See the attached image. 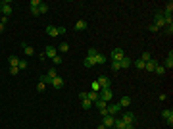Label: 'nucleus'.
I'll use <instances>...</instances> for the list:
<instances>
[{"instance_id": "obj_44", "label": "nucleus", "mask_w": 173, "mask_h": 129, "mask_svg": "<svg viewBox=\"0 0 173 129\" xmlns=\"http://www.w3.org/2000/svg\"><path fill=\"white\" fill-rule=\"evenodd\" d=\"M31 14H33V16H40V14H39V8H31Z\"/></svg>"}, {"instance_id": "obj_21", "label": "nucleus", "mask_w": 173, "mask_h": 129, "mask_svg": "<svg viewBox=\"0 0 173 129\" xmlns=\"http://www.w3.org/2000/svg\"><path fill=\"white\" fill-rule=\"evenodd\" d=\"M119 66L123 68V69H125V68H131V66H133V60H131V58H127V56H125V58L119 62Z\"/></svg>"}, {"instance_id": "obj_9", "label": "nucleus", "mask_w": 173, "mask_h": 129, "mask_svg": "<svg viewBox=\"0 0 173 129\" xmlns=\"http://www.w3.org/2000/svg\"><path fill=\"white\" fill-rule=\"evenodd\" d=\"M113 116H110V114H106V116H102V125H106V129H112L113 127Z\"/></svg>"}, {"instance_id": "obj_36", "label": "nucleus", "mask_w": 173, "mask_h": 129, "mask_svg": "<svg viewBox=\"0 0 173 129\" xmlns=\"http://www.w3.org/2000/svg\"><path fill=\"white\" fill-rule=\"evenodd\" d=\"M90 91H94V92H100V91H102V89H100V85H98V81L92 83V89H90Z\"/></svg>"}, {"instance_id": "obj_35", "label": "nucleus", "mask_w": 173, "mask_h": 129, "mask_svg": "<svg viewBox=\"0 0 173 129\" xmlns=\"http://www.w3.org/2000/svg\"><path fill=\"white\" fill-rule=\"evenodd\" d=\"M44 89H46V85L39 81V85H37V92H44Z\"/></svg>"}, {"instance_id": "obj_7", "label": "nucleus", "mask_w": 173, "mask_h": 129, "mask_svg": "<svg viewBox=\"0 0 173 129\" xmlns=\"http://www.w3.org/2000/svg\"><path fill=\"white\" fill-rule=\"evenodd\" d=\"M106 112L110 114V116H113V118H117V114H121V108H119V104H108V108H106Z\"/></svg>"}, {"instance_id": "obj_28", "label": "nucleus", "mask_w": 173, "mask_h": 129, "mask_svg": "<svg viewBox=\"0 0 173 129\" xmlns=\"http://www.w3.org/2000/svg\"><path fill=\"white\" fill-rule=\"evenodd\" d=\"M98 54V50L96 48H89L87 50V58H90V60H94V56Z\"/></svg>"}, {"instance_id": "obj_39", "label": "nucleus", "mask_w": 173, "mask_h": 129, "mask_svg": "<svg viewBox=\"0 0 173 129\" xmlns=\"http://www.w3.org/2000/svg\"><path fill=\"white\" fill-rule=\"evenodd\" d=\"M112 69H113V71H119V69H121L119 62H112Z\"/></svg>"}, {"instance_id": "obj_47", "label": "nucleus", "mask_w": 173, "mask_h": 129, "mask_svg": "<svg viewBox=\"0 0 173 129\" xmlns=\"http://www.w3.org/2000/svg\"><path fill=\"white\" fill-rule=\"evenodd\" d=\"M96 129H106V125H102V123H100V125H98Z\"/></svg>"}, {"instance_id": "obj_32", "label": "nucleus", "mask_w": 173, "mask_h": 129, "mask_svg": "<svg viewBox=\"0 0 173 129\" xmlns=\"http://www.w3.org/2000/svg\"><path fill=\"white\" fill-rule=\"evenodd\" d=\"M52 64H54V66H60V64H62V56H60V54L54 56V58H52Z\"/></svg>"}, {"instance_id": "obj_26", "label": "nucleus", "mask_w": 173, "mask_h": 129, "mask_svg": "<svg viewBox=\"0 0 173 129\" xmlns=\"http://www.w3.org/2000/svg\"><path fill=\"white\" fill-rule=\"evenodd\" d=\"M81 108H83V110H90V108H92V102H90L89 98H85V100H81Z\"/></svg>"}, {"instance_id": "obj_23", "label": "nucleus", "mask_w": 173, "mask_h": 129, "mask_svg": "<svg viewBox=\"0 0 173 129\" xmlns=\"http://www.w3.org/2000/svg\"><path fill=\"white\" fill-rule=\"evenodd\" d=\"M156 60H150V62H146V64H144V69H146V71H152V73H154V68H156Z\"/></svg>"}, {"instance_id": "obj_45", "label": "nucleus", "mask_w": 173, "mask_h": 129, "mask_svg": "<svg viewBox=\"0 0 173 129\" xmlns=\"http://www.w3.org/2000/svg\"><path fill=\"white\" fill-rule=\"evenodd\" d=\"M4 29H6V23H2V21H0V33H4Z\"/></svg>"}, {"instance_id": "obj_11", "label": "nucleus", "mask_w": 173, "mask_h": 129, "mask_svg": "<svg viewBox=\"0 0 173 129\" xmlns=\"http://www.w3.org/2000/svg\"><path fill=\"white\" fill-rule=\"evenodd\" d=\"M131 102H133V98H131V96H123L117 104H119V108L123 110V108H127V106H131Z\"/></svg>"}, {"instance_id": "obj_6", "label": "nucleus", "mask_w": 173, "mask_h": 129, "mask_svg": "<svg viewBox=\"0 0 173 129\" xmlns=\"http://www.w3.org/2000/svg\"><path fill=\"white\" fill-rule=\"evenodd\" d=\"M121 119H123L125 123H135V121H136V114L135 112H121Z\"/></svg>"}, {"instance_id": "obj_3", "label": "nucleus", "mask_w": 173, "mask_h": 129, "mask_svg": "<svg viewBox=\"0 0 173 129\" xmlns=\"http://www.w3.org/2000/svg\"><path fill=\"white\" fill-rule=\"evenodd\" d=\"M98 96H100V100H104V102L110 104V102H112V98H113V92H112V89H104V91H100V92H98Z\"/></svg>"}, {"instance_id": "obj_16", "label": "nucleus", "mask_w": 173, "mask_h": 129, "mask_svg": "<svg viewBox=\"0 0 173 129\" xmlns=\"http://www.w3.org/2000/svg\"><path fill=\"white\" fill-rule=\"evenodd\" d=\"M87 27H89V23H87L85 19H79L77 23H75V31H85Z\"/></svg>"}, {"instance_id": "obj_20", "label": "nucleus", "mask_w": 173, "mask_h": 129, "mask_svg": "<svg viewBox=\"0 0 173 129\" xmlns=\"http://www.w3.org/2000/svg\"><path fill=\"white\" fill-rule=\"evenodd\" d=\"M154 73H156L158 77H162V75H165V68L162 66V64H156V68H154Z\"/></svg>"}, {"instance_id": "obj_34", "label": "nucleus", "mask_w": 173, "mask_h": 129, "mask_svg": "<svg viewBox=\"0 0 173 129\" xmlns=\"http://www.w3.org/2000/svg\"><path fill=\"white\" fill-rule=\"evenodd\" d=\"M148 31H152V33H158V31H160V27H158V25H154V23H150V25H148Z\"/></svg>"}, {"instance_id": "obj_42", "label": "nucleus", "mask_w": 173, "mask_h": 129, "mask_svg": "<svg viewBox=\"0 0 173 129\" xmlns=\"http://www.w3.org/2000/svg\"><path fill=\"white\" fill-rule=\"evenodd\" d=\"M10 73L12 75H17L19 73V68H10Z\"/></svg>"}, {"instance_id": "obj_41", "label": "nucleus", "mask_w": 173, "mask_h": 129, "mask_svg": "<svg viewBox=\"0 0 173 129\" xmlns=\"http://www.w3.org/2000/svg\"><path fill=\"white\" fill-rule=\"evenodd\" d=\"M56 29H58V35H66V27H63V25H60V27H56Z\"/></svg>"}, {"instance_id": "obj_27", "label": "nucleus", "mask_w": 173, "mask_h": 129, "mask_svg": "<svg viewBox=\"0 0 173 129\" xmlns=\"http://www.w3.org/2000/svg\"><path fill=\"white\" fill-rule=\"evenodd\" d=\"M139 60H142L144 64H146V62H150V60H152V54H150V52H142Z\"/></svg>"}, {"instance_id": "obj_12", "label": "nucleus", "mask_w": 173, "mask_h": 129, "mask_svg": "<svg viewBox=\"0 0 173 129\" xmlns=\"http://www.w3.org/2000/svg\"><path fill=\"white\" fill-rule=\"evenodd\" d=\"M163 68H165V69H171V68H173V50H169L167 58H165V62H163Z\"/></svg>"}, {"instance_id": "obj_38", "label": "nucleus", "mask_w": 173, "mask_h": 129, "mask_svg": "<svg viewBox=\"0 0 173 129\" xmlns=\"http://www.w3.org/2000/svg\"><path fill=\"white\" fill-rule=\"evenodd\" d=\"M163 31H165V33H167L169 37H171V35H173V25H167V27H163Z\"/></svg>"}, {"instance_id": "obj_29", "label": "nucleus", "mask_w": 173, "mask_h": 129, "mask_svg": "<svg viewBox=\"0 0 173 129\" xmlns=\"http://www.w3.org/2000/svg\"><path fill=\"white\" fill-rule=\"evenodd\" d=\"M17 68H19V71H23V69H27V68H29V64H27V60H25V58H19V66H17Z\"/></svg>"}, {"instance_id": "obj_31", "label": "nucleus", "mask_w": 173, "mask_h": 129, "mask_svg": "<svg viewBox=\"0 0 173 129\" xmlns=\"http://www.w3.org/2000/svg\"><path fill=\"white\" fill-rule=\"evenodd\" d=\"M83 66H85V68H92V66H94V60L85 58V60H83Z\"/></svg>"}, {"instance_id": "obj_37", "label": "nucleus", "mask_w": 173, "mask_h": 129, "mask_svg": "<svg viewBox=\"0 0 173 129\" xmlns=\"http://www.w3.org/2000/svg\"><path fill=\"white\" fill-rule=\"evenodd\" d=\"M40 4H42L40 0H31V4H29V6H31V8H39Z\"/></svg>"}, {"instance_id": "obj_13", "label": "nucleus", "mask_w": 173, "mask_h": 129, "mask_svg": "<svg viewBox=\"0 0 173 129\" xmlns=\"http://www.w3.org/2000/svg\"><path fill=\"white\" fill-rule=\"evenodd\" d=\"M21 50H23V54H25V56H33V54H35L33 46H29L27 42H21Z\"/></svg>"}, {"instance_id": "obj_40", "label": "nucleus", "mask_w": 173, "mask_h": 129, "mask_svg": "<svg viewBox=\"0 0 173 129\" xmlns=\"http://www.w3.org/2000/svg\"><path fill=\"white\" fill-rule=\"evenodd\" d=\"M135 68H139V69H144V62H142V60H136V62H135Z\"/></svg>"}, {"instance_id": "obj_8", "label": "nucleus", "mask_w": 173, "mask_h": 129, "mask_svg": "<svg viewBox=\"0 0 173 129\" xmlns=\"http://www.w3.org/2000/svg\"><path fill=\"white\" fill-rule=\"evenodd\" d=\"M10 14H12V2L4 0L2 2V18H10Z\"/></svg>"}, {"instance_id": "obj_4", "label": "nucleus", "mask_w": 173, "mask_h": 129, "mask_svg": "<svg viewBox=\"0 0 173 129\" xmlns=\"http://www.w3.org/2000/svg\"><path fill=\"white\" fill-rule=\"evenodd\" d=\"M98 85H100V89H110V85H112V81H110V77H108V75H98Z\"/></svg>"}, {"instance_id": "obj_10", "label": "nucleus", "mask_w": 173, "mask_h": 129, "mask_svg": "<svg viewBox=\"0 0 173 129\" xmlns=\"http://www.w3.org/2000/svg\"><path fill=\"white\" fill-rule=\"evenodd\" d=\"M50 85H52L54 89H63V85H66V83H63V79H62L60 75H58V77H54V79L50 81Z\"/></svg>"}, {"instance_id": "obj_2", "label": "nucleus", "mask_w": 173, "mask_h": 129, "mask_svg": "<svg viewBox=\"0 0 173 129\" xmlns=\"http://www.w3.org/2000/svg\"><path fill=\"white\" fill-rule=\"evenodd\" d=\"M110 58H112V62H121V60H123L125 58V54H123V48H113L112 50V54H110Z\"/></svg>"}, {"instance_id": "obj_25", "label": "nucleus", "mask_w": 173, "mask_h": 129, "mask_svg": "<svg viewBox=\"0 0 173 129\" xmlns=\"http://www.w3.org/2000/svg\"><path fill=\"white\" fill-rule=\"evenodd\" d=\"M46 77H48L50 81H52L54 77H58V69H56V68H50V69L46 71Z\"/></svg>"}, {"instance_id": "obj_17", "label": "nucleus", "mask_w": 173, "mask_h": 129, "mask_svg": "<svg viewBox=\"0 0 173 129\" xmlns=\"http://www.w3.org/2000/svg\"><path fill=\"white\" fill-rule=\"evenodd\" d=\"M8 62H10V68H17V66H19V58H17L16 54L8 56Z\"/></svg>"}, {"instance_id": "obj_14", "label": "nucleus", "mask_w": 173, "mask_h": 129, "mask_svg": "<svg viewBox=\"0 0 173 129\" xmlns=\"http://www.w3.org/2000/svg\"><path fill=\"white\" fill-rule=\"evenodd\" d=\"M44 54H46V58H50V60H52L54 58V56H58V50L54 48V46H46V50H44Z\"/></svg>"}, {"instance_id": "obj_43", "label": "nucleus", "mask_w": 173, "mask_h": 129, "mask_svg": "<svg viewBox=\"0 0 173 129\" xmlns=\"http://www.w3.org/2000/svg\"><path fill=\"white\" fill-rule=\"evenodd\" d=\"M40 83H44V85H48V83H50V79H48L46 75H42V77H40Z\"/></svg>"}, {"instance_id": "obj_15", "label": "nucleus", "mask_w": 173, "mask_h": 129, "mask_svg": "<svg viewBox=\"0 0 173 129\" xmlns=\"http://www.w3.org/2000/svg\"><path fill=\"white\" fill-rule=\"evenodd\" d=\"M102 64H106V56H104L102 52H98V54L94 56V66H102Z\"/></svg>"}, {"instance_id": "obj_24", "label": "nucleus", "mask_w": 173, "mask_h": 129, "mask_svg": "<svg viewBox=\"0 0 173 129\" xmlns=\"http://www.w3.org/2000/svg\"><path fill=\"white\" fill-rule=\"evenodd\" d=\"M87 98H89L90 102H96V100H98L100 96H98V92H94V91H89V92H87Z\"/></svg>"}, {"instance_id": "obj_22", "label": "nucleus", "mask_w": 173, "mask_h": 129, "mask_svg": "<svg viewBox=\"0 0 173 129\" xmlns=\"http://www.w3.org/2000/svg\"><path fill=\"white\" fill-rule=\"evenodd\" d=\"M92 104H94V106H96V108H98L100 112H102V110H106V108H108V102H104V100H100V98L96 100V102H92Z\"/></svg>"}, {"instance_id": "obj_48", "label": "nucleus", "mask_w": 173, "mask_h": 129, "mask_svg": "<svg viewBox=\"0 0 173 129\" xmlns=\"http://www.w3.org/2000/svg\"><path fill=\"white\" fill-rule=\"evenodd\" d=\"M0 14H2V2H0Z\"/></svg>"}, {"instance_id": "obj_18", "label": "nucleus", "mask_w": 173, "mask_h": 129, "mask_svg": "<svg viewBox=\"0 0 173 129\" xmlns=\"http://www.w3.org/2000/svg\"><path fill=\"white\" fill-rule=\"evenodd\" d=\"M112 129H125V121L121 119V118H115L113 119V127Z\"/></svg>"}, {"instance_id": "obj_33", "label": "nucleus", "mask_w": 173, "mask_h": 129, "mask_svg": "<svg viewBox=\"0 0 173 129\" xmlns=\"http://www.w3.org/2000/svg\"><path fill=\"white\" fill-rule=\"evenodd\" d=\"M46 12H48V6H46L44 2H42V4L39 6V14H46Z\"/></svg>"}, {"instance_id": "obj_19", "label": "nucleus", "mask_w": 173, "mask_h": 129, "mask_svg": "<svg viewBox=\"0 0 173 129\" xmlns=\"http://www.w3.org/2000/svg\"><path fill=\"white\" fill-rule=\"evenodd\" d=\"M46 35H48V37H58L56 25H46Z\"/></svg>"}, {"instance_id": "obj_30", "label": "nucleus", "mask_w": 173, "mask_h": 129, "mask_svg": "<svg viewBox=\"0 0 173 129\" xmlns=\"http://www.w3.org/2000/svg\"><path fill=\"white\" fill-rule=\"evenodd\" d=\"M56 50H58V52H67V50H69V45H67V42H60V46H58Z\"/></svg>"}, {"instance_id": "obj_5", "label": "nucleus", "mask_w": 173, "mask_h": 129, "mask_svg": "<svg viewBox=\"0 0 173 129\" xmlns=\"http://www.w3.org/2000/svg\"><path fill=\"white\" fill-rule=\"evenodd\" d=\"M162 118H163V121H165L169 127L173 125V110H171V108H165V110L162 112Z\"/></svg>"}, {"instance_id": "obj_46", "label": "nucleus", "mask_w": 173, "mask_h": 129, "mask_svg": "<svg viewBox=\"0 0 173 129\" xmlns=\"http://www.w3.org/2000/svg\"><path fill=\"white\" fill-rule=\"evenodd\" d=\"M125 129H135V123H125Z\"/></svg>"}, {"instance_id": "obj_1", "label": "nucleus", "mask_w": 173, "mask_h": 129, "mask_svg": "<svg viewBox=\"0 0 173 129\" xmlns=\"http://www.w3.org/2000/svg\"><path fill=\"white\" fill-rule=\"evenodd\" d=\"M154 25H158L160 29L162 27H167V25H173V18H165L162 14V10H158L154 14Z\"/></svg>"}]
</instances>
